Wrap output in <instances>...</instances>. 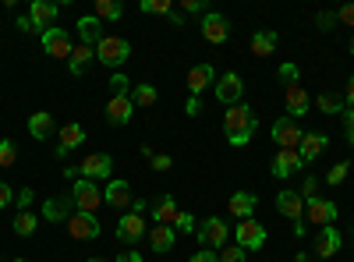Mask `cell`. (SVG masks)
Returning a JSON list of instances; mask_svg holds the SVG:
<instances>
[{"label":"cell","instance_id":"d6986e66","mask_svg":"<svg viewBox=\"0 0 354 262\" xmlns=\"http://www.w3.org/2000/svg\"><path fill=\"white\" fill-rule=\"evenodd\" d=\"M177 216H181V209H177V198H174V195H160L153 206H149V220H153V223H167V227H174Z\"/></svg>","mask_w":354,"mask_h":262},{"label":"cell","instance_id":"83f0119b","mask_svg":"<svg viewBox=\"0 0 354 262\" xmlns=\"http://www.w3.org/2000/svg\"><path fill=\"white\" fill-rule=\"evenodd\" d=\"M82 142H85V128H82V124H64V128H61V142H57V156L78 149Z\"/></svg>","mask_w":354,"mask_h":262},{"label":"cell","instance_id":"4fadbf2b","mask_svg":"<svg viewBox=\"0 0 354 262\" xmlns=\"http://www.w3.org/2000/svg\"><path fill=\"white\" fill-rule=\"evenodd\" d=\"M305 170V160H301V153L298 149H277V156H273V178H294V174H301Z\"/></svg>","mask_w":354,"mask_h":262},{"label":"cell","instance_id":"30bf717a","mask_svg":"<svg viewBox=\"0 0 354 262\" xmlns=\"http://www.w3.org/2000/svg\"><path fill=\"white\" fill-rule=\"evenodd\" d=\"M43 39V50L50 53V57H57V61H71V36L64 32V28H46V32L39 36Z\"/></svg>","mask_w":354,"mask_h":262},{"label":"cell","instance_id":"6da1fadb","mask_svg":"<svg viewBox=\"0 0 354 262\" xmlns=\"http://www.w3.org/2000/svg\"><path fill=\"white\" fill-rule=\"evenodd\" d=\"M255 128H259V118H255V110H252L248 103L227 106V113H223V131H227V142L234 145V149H245V145L252 142V135H255Z\"/></svg>","mask_w":354,"mask_h":262},{"label":"cell","instance_id":"cb8c5ba5","mask_svg":"<svg viewBox=\"0 0 354 262\" xmlns=\"http://www.w3.org/2000/svg\"><path fill=\"white\" fill-rule=\"evenodd\" d=\"M227 209H230L234 220H252V213L259 209V198L252 191H234L230 202H227Z\"/></svg>","mask_w":354,"mask_h":262},{"label":"cell","instance_id":"836d02e7","mask_svg":"<svg viewBox=\"0 0 354 262\" xmlns=\"http://www.w3.org/2000/svg\"><path fill=\"white\" fill-rule=\"evenodd\" d=\"M156 100H160V93H156V85H149V82H142V85L131 89V103L135 106H153Z\"/></svg>","mask_w":354,"mask_h":262},{"label":"cell","instance_id":"be15d7a7","mask_svg":"<svg viewBox=\"0 0 354 262\" xmlns=\"http://www.w3.org/2000/svg\"><path fill=\"white\" fill-rule=\"evenodd\" d=\"M15 262H25V259H15Z\"/></svg>","mask_w":354,"mask_h":262},{"label":"cell","instance_id":"6f0895ef","mask_svg":"<svg viewBox=\"0 0 354 262\" xmlns=\"http://www.w3.org/2000/svg\"><path fill=\"white\" fill-rule=\"evenodd\" d=\"M344 106H351V110H354V75L347 78V96H344Z\"/></svg>","mask_w":354,"mask_h":262},{"label":"cell","instance_id":"f35d334b","mask_svg":"<svg viewBox=\"0 0 354 262\" xmlns=\"http://www.w3.org/2000/svg\"><path fill=\"white\" fill-rule=\"evenodd\" d=\"M15 160H18V145H15L11 138H4V142H0V170L11 167Z\"/></svg>","mask_w":354,"mask_h":262},{"label":"cell","instance_id":"ac0fdd59","mask_svg":"<svg viewBox=\"0 0 354 262\" xmlns=\"http://www.w3.org/2000/svg\"><path fill=\"white\" fill-rule=\"evenodd\" d=\"M283 103H287V118H305V113L312 110V96L305 93V85H287V96H283Z\"/></svg>","mask_w":354,"mask_h":262},{"label":"cell","instance_id":"d590c367","mask_svg":"<svg viewBox=\"0 0 354 262\" xmlns=\"http://www.w3.org/2000/svg\"><path fill=\"white\" fill-rule=\"evenodd\" d=\"M138 11H142V15H170L174 4H170V0H142Z\"/></svg>","mask_w":354,"mask_h":262},{"label":"cell","instance_id":"603a6c76","mask_svg":"<svg viewBox=\"0 0 354 262\" xmlns=\"http://www.w3.org/2000/svg\"><path fill=\"white\" fill-rule=\"evenodd\" d=\"M340 245H344V234H340L337 227H319V234H315V255H319V259L337 255Z\"/></svg>","mask_w":354,"mask_h":262},{"label":"cell","instance_id":"7402d4cb","mask_svg":"<svg viewBox=\"0 0 354 262\" xmlns=\"http://www.w3.org/2000/svg\"><path fill=\"white\" fill-rule=\"evenodd\" d=\"M78 209H75V202H71V195L64 198H46V206H43V220H50V223H68L71 216H75Z\"/></svg>","mask_w":354,"mask_h":262},{"label":"cell","instance_id":"9f6ffc18","mask_svg":"<svg viewBox=\"0 0 354 262\" xmlns=\"http://www.w3.org/2000/svg\"><path fill=\"white\" fill-rule=\"evenodd\" d=\"M131 213L145 216V213H149V202H145V198H135V202H131Z\"/></svg>","mask_w":354,"mask_h":262},{"label":"cell","instance_id":"9c48e42d","mask_svg":"<svg viewBox=\"0 0 354 262\" xmlns=\"http://www.w3.org/2000/svg\"><path fill=\"white\" fill-rule=\"evenodd\" d=\"M100 220H96V213H75L71 220H68V234L75 238V241H96L100 238Z\"/></svg>","mask_w":354,"mask_h":262},{"label":"cell","instance_id":"f546056e","mask_svg":"<svg viewBox=\"0 0 354 262\" xmlns=\"http://www.w3.org/2000/svg\"><path fill=\"white\" fill-rule=\"evenodd\" d=\"M277 43H280V36L273 32V28H262V32L252 36V53H255V57H270V53L277 50Z\"/></svg>","mask_w":354,"mask_h":262},{"label":"cell","instance_id":"b9f144b4","mask_svg":"<svg viewBox=\"0 0 354 262\" xmlns=\"http://www.w3.org/2000/svg\"><path fill=\"white\" fill-rule=\"evenodd\" d=\"M174 230H185V234H195L198 223H195V216H192V213H181V216H177V223H174Z\"/></svg>","mask_w":354,"mask_h":262},{"label":"cell","instance_id":"bcb514c9","mask_svg":"<svg viewBox=\"0 0 354 262\" xmlns=\"http://www.w3.org/2000/svg\"><path fill=\"white\" fill-rule=\"evenodd\" d=\"M315 25H319V28H322V32H330V28H333V25H337V15H333V11H322V15H319V18H315Z\"/></svg>","mask_w":354,"mask_h":262},{"label":"cell","instance_id":"94428289","mask_svg":"<svg viewBox=\"0 0 354 262\" xmlns=\"http://www.w3.org/2000/svg\"><path fill=\"white\" fill-rule=\"evenodd\" d=\"M88 262H106V259H88Z\"/></svg>","mask_w":354,"mask_h":262},{"label":"cell","instance_id":"7a4b0ae2","mask_svg":"<svg viewBox=\"0 0 354 262\" xmlns=\"http://www.w3.org/2000/svg\"><path fill=\"white\" fill-rule=\"evenodd\" d=\"M128 57H131V43L124 39V36H103L100 39V46H96V61L100 64H106V68H124V61H128Z\"/></svg>","mask_w":354,"mask_h":262},{"label":"cell","instance_id":"f6af8a7d","mask_svg":"<svg viewBox=\"0 0 354 262\" xmlns=\"http://www.w3.org/2000/svg\"><path fill=\"white\" fill-rule=\"evenodd\" d=\"M315 191H319V181H315V178H305V185H301V191H298V195H301L305 202H312V198H319Z\"/></svg>","mask_w":354,"mask_h":262},{"label":"cell","instance_id":"e0dca14e","mask_svg":"<svg viewBox=\"0 0 354 262\" xmlns=\"http://www.w3.org/2000/svg\"><path fill=\"white\" fill-rule=\"evenodd\" d=\"M131 118H135V103H131V96H113V100L106 103V121H110L113 128L131 124Z\"/></svg>","mask_w":354,"mask_h":262},{"label":"cell","instance_id":"4dcf8cb0","mask_svg":"<svg viewBox=\"0 0 354 262\" xmlns=\"http://www.w3.org/2000/svg\"><path fill=\"white\" fill-rule=\"evenodd\" d=\"M93 57H96L93 46H75V50H71V61H68V71H71V75H85L88 64H93Z\"/></svg>","mask_w":354,"mask_h":262},{"label":"cell","instance_id":"ffe728a7","mask_svg":"<svg viewBox=\"0 0 354 262\" xmlns=\"http://www.w3.org/2000/svg\"><path fill=\"white\" fill-rule=\"evenodd\" d=\"M185 85H188V93L198 100V96L205 93V85H216V71H213V64H195V68L188 71Z\"/></svg>","mask_w":354,"mask_h":262},{"label":"cell","instance_id":"8992f818","mask_svg":"<svg viewBox=\"0 0 354 262\" xmlns=\"http://www.w3.org/2000/svg\"><path fill=\"white\" fill-rule=\"evenodd\" d=\"M213 93H216V100H220L223 106H234V103H241V96H245V82H241L238 71H227V75L216 78Z\"/></svg>","mask_w":354,"mask_h":262},{"label":"cell","instance_id":"7bdbcfd3","mask_svg":"<svg viewBox=\"0 0 354 262\" xmlns=\"http://www.w3.org/2000/svg\"><path fill=\"white\" fill-rule=\"evenodd\" d=\"M280 78H283L287 85H298V78H301L298 64H280Z\"/></svg>","mask_w":354,"mask_h":262},{"label":"cell","instance_id":"f5cc1de1","mask_svg":"<svg viewBox=\"0 0 354 262\" xmlns=\"http://www.w3.org/2000/svg\"><path fill=\"white\" fill-rule=\"evenodd\" d=\"M198 110H202V100L188 96V103H185V113H188V118H198Z\"/></svg>","mask_w":354,"mask_h":262},{"label":"cell","instance_id":"e575fe53","mask_svg":"<svg viewBox=\"0 0 354 262\" xmlns=\"http://www.w3.org/2000/svg\"><path fill=\"white\" fill-rule=\"evenodd\" d=\"M312 106H315L319 113H344V100L333 96V93H319V96L312 100Z\"/></svg>","mask_w":354,"mask_h":262},{"label":"cell","instance_id":"277c9868","mask_svg":"<svg viewBox=\"0 0 354 262\" xmlns=\"http://www.w3.org/2000/svg\"><path fill=\"white\" fill-rule=\"evenodd\" d=\"M145 234H149V223H145V216H138V213H121V220H117V227H113V238L121 245H138Z\"/></svg>","mask_w":354,"mask_h":262},{"label":"cell","instance_id":"db71d44e","mask_svg":"<svg viewBox=\"0 0 354 262\" xmlns=\"http://www.w3.org/2000/svg\"><path fill=\"white\" fill-rule=\"evenodd\" d=\"M113 262H145V259H142V252H135V248H131V252H124V255H117Z\"/></svg>","mask_w":354,"mask_h":262},{"label":"cell","instance_id":"f907efd6","mask_svg":"<svg viewBox=\"0 0 354 262\" xmlns=\"http://www.w3.org/2000/svg\"><path fill=\"white\" fill-rule=\"evenodd\" d=\"M337 21H344L347 28H354V4H347V8H340V11H337Z\"/></svg>","mask_w":354,"mask_h":262},{"label":"cell","instance_id":"5bb4252c","mask_svg":"<svg viewBox=\"0 0 354 262\" xmlns=\"http://www.w3.org/2000/svg\"><path fill=\"white\" fill-rule=\"evenodd\" d=\"M110 170H113V156L110 153H93V156H85L78 174L85 181H100V178H110Z\"/></svg>","mask_w":354,"mask_h":262},{"label":"cell","instance_id":"2e32d148","mask_svg":"<svg viewBox=\"0 0 354 262\" xmlns=\"http://www.w3.org/2000/svg\"><path fill=\"white\" fill-rule=\"evenodd\" d=\"M277 213L287 216L290 223H305V198L298 191H280L277 195Z\"/></svg>","mask_w":354,"mask_h":262},{"label":"cell","instance_id":"484cf974","mask_svg":"<svg viewBox=\"0 0 354 262\" xmlns=\"http://www.w3.org/2000/svg\"><path fill=\"white\" fill-rule=\"evenodd\" d=\"M103 36L106 32H103V21L100 18H93V15L78 18V39H82V46H100Z\"/></svg>","mask_w":354,"mask_h":262},{"label":"cell","instance_id":"4316f807","mask_svg":"<svg viewBox=\"0 0 354 262\" xmlns=\"http://www.w3.org/2000/svg\"><path fill=\"white\" fill-rule=\"evenodd\" d=\"M326 149H330V138H326V135H305V138H301V145H298V153H301V160H305V163L319 160Z\"/></svg>","mask_w":354,"mask_h":262},{"label":"cell","instance_id":"5b68a950","mask_svg":"<svg viewBox=\"0 0 354 262\" xmlns=\"http://www.w3.org/2000/svg\"><path fill=\"white\" fill-rule=\"evenodd\" d=\"M71 202H75L78 213H96V209L103 206V191L96 188V181L78 178V181L71 185Z\"/></svg>","mask_w":354,"mask_h":262},{"label":"cell","instance_id":"c3c4849f","mask_svg":"<svg viewBox=\"0 0 354 262\" xmlns=\"http://www.w3.org/2000/svg\"><path fill=\"white\" fill-rule=\"evenodd\" d=\"M188 262H220V255H216V252H209V248H198Z\"/></svg>","mask_w":354,"mask_h":262},{"label":"cell","instance_id":"8d00e7d4","mask_svg":"<svg viewBox=\"0 0 354 262\" xmlns=\"http://www.w3.org/2000/svg\"><path fill=\"white\" fill-rule=\"evenodd\" d=\"M110 89H113V96H131L128 75H124V71H113V75H110Z\"/></svg>","mask_w":354,"mask_h":262},{"label":"cell","instance_id":"60d3db41","mask_svg":"<svg viewBox=\"0 0 354 262\" xmlns=\"http://www.w3.org/2000/svg\"><path fill=\"white\" fill-rule=\"evenodd\" d=\"M36 202V191L32 188H21L18 195H15V206H18V213H28V206Z\"/></svg>","mask_w":354,"mask_h":262},{"label":"cell","instance_id":"ee69618b","mask_svg":"<svg viewBox=\"0 0 354 262\" xmlns=\"http://www.w3.org/2000/svg\"><path fill=\"white\" fill-rule=\"evenodd\" d=\"M181 11H188V15H202V18L209 15V8H205L202 0H181Z\"/></svg>","mask_w":354,"mask_h":262},{"label":"cell","instance_id":"ba28073f","mask_svg":"<svg viewBox=\"0 0 354 262\" xmlns=\"http://www.w3.org/2000/svg\"><path fill=\"white\" fill-rule=\"evenodd\" d=\"M337 216H340V209H337V202H330V198H312V202H305V220L315 223V227H333Z\"/></svg>","mask_w":354,"mask_h":262},{"label":"cell","instance_id":"9a60e30c","mask_svg":"<svg viewBox=\"0 0 354 262\" xmlns=\"http://www.w3.org/2000/svg\"><path fill=\"white\" fill-rule=\"evenodd\" d=\"M57 15H61V4H50V0H32V4H28V18H32V25L39 28V36L46 32V28H53Z\"/></svg>","mask_w":354,"mask_h":262},{"label":"cell","instance_id":"52a82bcc","mask_svg":"<svg viewBox=\"0 0 354 262\" xmlns=\"http://www.w3.org/2000/svg\"><path fill=\"white\" fill-rule=\"evenodd\" d=\"M234 245H241L245 252H255L266 245V227L259 220H241L238 227H234Z\"/></svg>","mask_w":354,"mask_h":262},{"label":"cell","instance_id":"74e56055","mask_svg":"<svg viewBox=\"0 0 354 262\" xmlns=\"http://www.w3.org/2000/svg\"><path fill=\"white\" fill-rule=\"evenodd\" d=\"M216 255H220V262H245V259H248V252H245L241 245H223Z\"/></svg>","mask_w":354,"mask_h":262},{"label":"cell","instance_id":"7dc6e473","mask_svg":"<svg viewBox=\"0 0 354 262\" xmlns=\"http://www.w3.org/2000/svg\"><path fill=\"white\" fill-rule=\"evenodd\" d=\"M174 167V156L167 153H153V170H170Z\"/></svg>","mask_w":354,"mask_h":262},{"label":"cell","instance_id":"44dd1931","mask_svg":"<svg viewBox=\"0 0 354 262\" xmlns=\"http://www.w3.org/2000/svg\"><path fill=\"white\" fill-rule=\"evenodd\" d=\"M103 202H106V206H113V209H131V202H135V198H131V185H128L124 178H121V181L113 178V181L106 185V191H103Z\"/></svg>","mask_w":354,"mask_h":262},{"label":"cell","instance_id":"11a10c76","mask_svg":"<svg viewBox=\"0 0 354 262\" xmlns=\"http://www.w3.org/2000/svg\"><path fill=\"white\" fill-rule=\"evenodd\" d=\"M18 28H21V32H28V36H32V32H39V28L32 25V18H28V15H25V18H18Z\"/></svg>","mask_w":354,"mask_h":262},{"label":"cell","instance_id":"91938a15","mask_svg":"<svg viewBox=\"0 0 354 262\" xmlns=\"http://www.w3.org/2000/svg\"><path fill=\"white\" fill-rule=\"evenodd\" d=\"M294 262H312V259H308L305 252H298V255H294Z\"/></svg>","mask_w":354,"mask_h":262},{"label":"cell","instance_id":"680465c9","mask_svg":"<svg viewBox=\"0 0 354 262\" xmlns=\"http://www.w3.org/2000/svg\"><path fill=\"white\" fill-rule=\"evenodd\" d=\"M167 18H170V25H174V28H185V15H181V11H170Z\"/></svg>","mask_w":354,"mask_h":262},{"label":"cell","instance_id":"8fae6325","mask_svg":"<svg viewBox=\"0 0 354 262\" xmlns=\"http://www.w3.org/2000/svg\"><path fill=\"white\" fill-rule=\"evenodd\" d=\"M301 138H305V131H301V124L294 121V118H280L273 124V142L280 145V149H298Z\"/></svg>","mask_w":354,"mask_h":262},{"label":"cell","instance_id":"f1b7e54d","mask_svg":"<svg viewBox=\"0 0 354 262\" xmlns=\"http://www.w3.org/2000/svg\"><path fill=\"white\" fill-rule=\"evenodd\" d=\"M28 135H32L36 142L50 138V135H53V113H46V110H36L32 118H28Z\"/></svg>","mask_w":354,"mask_h":262},{"label":"cell","instance_id":"6125c7cd","mask_svg":"<svg viewBox=\"0 0 354 262\" xmlns=\"http://www.w3.org/2000/svg\"><path fill=\"white\" fill-rule=\"evenodd\" d=\"M351 53H354V36H351Z\"/></svg>","mask_w":354,"mask_h":262},{"label":"cell","instance_id":"ab89813d","mask_svg":"<svg viewBox=\"0 0 354 262\" xmlns=\"http://www.w3.org/2000/svg\"><path fill=\"white\" fill-rule=\"evenodd\" d=\"M347 174H351V163H337V167H330L326 181H330V185H344V181H347Z\"/></svg>","mask_w":354,"mask_h":262},{"label":"cell","instance_id":"d4e9b609","mask_svg":"<svg viewBox=\"0 0 354 262\" xmlns=\"http://www.w3.org/2000/svg\"><path fill=\"white\" fill-rule=\"evenodd\" d=\"M174 245H177V230H174V227H167V223H156V227H149V248H153L156 255L170 252Z\"/></svg>","mask_w":354,"mask_h":262},{"label":"cell","instance_id":"7c38bea8","mask_svg":"<svg viewBox=\"0 0 354 262\" xmlns=\"http://www.w3.org/2000/svg\"><path fill=\"white\" fill-rule=\"evenodd\" d=\"M198 28H202V39H205V43H213V46H220V43L230 39V21H227L223 15H216V11L205 15Z\"/></svg>","mask_w":354,"mask_h":262},{"label":"cell","instance_id":"1f68e13d","mask_svg":"<svg viewBox=\"0 0 354 262\" xmlns=\"http://www.w3.org/2000/svg\"><path fill=\"white\" fill-rule=\"evenodd\" d=\"M121 15H124V4H117V0H96L93 4V18L100 21H121Z\"/></svg>","mask_w":354,"mask_h":262},{"label":"cell","instance_id":"681fc988","mask_svg":"<svg viewBox=\"0 0 354 262\" xmlns=\"http://www.w3.org/2000/svg\"><path fill=\"white\" fill-rule=\"evenodd\" d=\"M11 202H15V191H11V185H4V181H0V209H8Z\"/></svg>","mask_w":354,"mask_h":262},{"label":"cell","instance_id":"d6a6232c","mask_svg":"<svg viewBox=\"0 0 354 262\" xmlns=\"http://www.w3.org/2000/svg\"><path fill=\"white\" fill-rule=\"evenodd\" d=\"M36 227H39V220H36L32 209L15 216V234H18V238H36Z\"/></svg>","mask_w":354,"mask_h":262},{"label":"cell","instance_id":"816d5d0a","mask_svg":"<svg viewBox=\"0 0 354 262\" xmlns=\"http://www.w3.org/2000/svg\"><path fill=\"white\" fill-rule=\"evenodd\" d=\"M344 135H347V142L354 145V110L344 113Z\"/></svg>","mask_w":354,"mask_h":262},{"label":"cell","instance_id":"3957f363","mask_svg":"<svg viewBox=\"0 0 354 262\" xmlns=\"http://www.w3.org/2000/svg\"><path fill=\"white\" fill-rule=\"evenodd\" d=\"M195 238H198V245H202V248L220 252V248L230 241V227H227V220H220V216H209L205 223H198Z\"/></svg>","mask_w":354,"mask_h":262}]
</instances>
